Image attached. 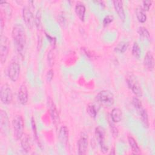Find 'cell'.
Returning <instances> with one entry per match:
<instances>
[{
	"label": "cell",
	"instance_id": "6da1fadb",
	"mask_svg": "<svg viewBox=\"0 0 155 155\" xmlns=\"http://www.w3.org/2000/svg\"><path fill=\"white\" fill-rule=\"evenodd\" d=\"M12 36L16 50L21 58H24L26 50L27 38L24 27L20 24H16L12 28Z\"/></svg>",
	"mask_w": 155,
	"mask_h": 155
},
{
	"label": "cell",
	"instance_id": "7a4b0ae2",
	"mask_svg": "<svg viewBox=\"0 0 155 155\" xmlns=\"http://www.w3.org/2000/svg\"><path fill=\"white\" fill-rule=\"evenodd\" d=\"M12 127L13 130V135L16 139H21L24 134V123L21 115L16 114L12 120Z\"/></svg>",
	"mask_w": 155,
	"mask_h": 155
},
{
	"label": "cell",
	"instance_id": "3957f363",
	"mask_svg": "<svg viewBox=\"0 0 155 155\" xmlns=\"http://www.w3.org/2000/svg\"><path fill=\"white\" fill-rule=\"evenodd\" d=\"M132 103L140 117V120L143 125L145 128H148L149 122L148 114L146 110L143 107L141 101L137 97H134L132 100Z\"/></svg>",
	"mask_w": 155,
	"mask_h": 155
},
{
	"label": "cell",
	"instance_id": "277c9868",
	"mask_svg": "<svg viewBox=\"0 0 155 155\" xmlns=\"http://www.w3.org/2000/svg\"><path fill=\"white\" fill-rule=\"evenodd\" d=\"M97 101L102 105L110 107L112 106L114 102V95L111 91L108 90L101 91L96 96Z\"/></svg>",
	"mask_w": 155,
	"mask_h": 155
},
{
	"label": "cell",
	"instance_id": "5b68a950",
	"mask_svg": "<svg viewBox=\"0 0 155 155\" xmlns=\"http://www.w3.org/2000/svg\"><path fill=\"white\" fill-rule=\"evenodd\" d=\"M126 82L128 87L131 90V91L137 97L142 96L143 93L141 86L137 79L133 74L130 73L127 76Z\"/></svg>",
	"mask_w": 155,
	"mask_h": 155
},
{
	"label": "cell",
	"instance_id": "8992f818",
	"mask_svg": "<svg viewBox=\"0 0 155 155\" xmlns=\"http://www.w3.org/2000/svg\"><path fill=\"white\" fill-rule=\"evenodd\" d=\"M21 65L16 59H13L7 67V76L12 82H16L19 77Z\"/></svg>",
	"mask_w": 155,
	"mask_h": 155
},
{
	"label": "cell",
	"instance_id": "52a82bcc",
	"mask_svg": "<svg viewBox=\"0 0 155 155\" xmlns=\"http://www.w3.org/2000/svg\"><path fill=\"white\" fill-rule=\"evenodd\" d=\"M10 41L6 36L1 35L0 39V61L2 64L5 62L10 50Z\"/></svg>",
	"mask_w": 155,
	"mask_h": 155
},
{
	"label": "cell",
	"instance_id": "ba28073f",
	"mask_svg": "<svg viewBox=\"0 0 155 155\" xmlns=\"http://www.w3.org/2000/svg\"><path fill=\"white\" fill-rule=\"evenodd\" d=\"M0 99L4 104H10L13 100V93L10 87L7 84H4L1 87Z\"/></svg>",
	"mask_w": 155,
	"mask_h": 155
},
{
	"label": "cell",
	"instance_id": "9c48e42d",
	"mask_svg": "<svg viewBox=\"0 0 155 155\" xmlns=\"http://www.w3.org/2000/svg\"><path fill=\"white\" fill-rule=\"evenodd\" d=\"M96 138L100 145L101 151L105 154L108 151V147L105 144V131L104 128L98 126L95 128Z\"/></svg>",
	"mask_w": 155,
	"mask_h": 155
},
{
	"label": "cell",
	"instance_id": "30bf717a",
	"mask_svg": "<svg viewBox=\"0 0 155 155\" xmlns=\"http://www.w3.org/2000/svg\"><path fill=\"white\" fill-rule=\"evenodd\" d=\"M22 18L25 25L28 28H32L35 22L34 15L30 6L25 5L22 9Z\"/></svg>",
	"mask_w": 155,
	"mask_h": 155
},
{
	"label": "cell",
	"instance_id": "8fae6325",
	"mask_svg": "<svg viewBox=\"0 0 155 155\" xmlns=\"http://www.w3.org/2000/svg\"><path fill=\"white\" fill-rule=\"evenodd\" d=\"M47 105L48 107V109L50 111V116L52 119V120L54 124L56 126L59 124V121H60L59 115V113L57 110V108L53 99L50 97H48L47 98Z\"/></svg>",
	"mask_w": 155,
	"mask_h": 155
},
{
	"label": "cell",
	"instance_id": "7c38bea8",
	"mask_svg": "<svg viewBox=\"0 0 155 155\" xmlns=\"http://www.w3.org/2000/svg\"><path fill=\"white\" fill-rule=\"evenodd\" d=\"M88 135L85 132H82L78 141V154L80 155L85 154L88 148Z\"/></svg>",
	"mask_w": 155,
	"mask_h": 155
},
{
	"label": "cell",
	"instance_id": "4fadbf2b",
	"mask_svg": "<svg viewBox=\"0 0 155 155\" xmlns=\"http://www.w3.org/2000/svg\"><path fill=\"white\" fill-rule=\"evenodd\" d=\"M18 97L19 102L22 105H25L27 103L28 99V92L27 86L24 84L20 85L18 90Z\"/></svg>",
	"mask_w": 155,
	"mask_h": 155
},
{
	"label": "cell",
	"instance_id": "5bb4252c",
	"mask_svg": "<svg viewBox=\"0 0 155 155\" xmlns=\"http://www.w3.org/2000/svg\"><path fill=\"white\" fill-rule=\"evenodd\" d=\"M8 117L5 112L3 110L0 111V129L2 134H5L8 128Z\"/></svg>",
	"mask_w": 155,
	"mask_h": 155
},
{
	"label": "cell",
	"instance_id": "9a60e30c",
	"mask_svg": "<svg viewBox=\"0 0 155 155\" xmlns=\"http://www.w3.org/2000/svg\"><path fill=\"white\" fill-rule=\"evenodd\" d=\"M143 64L146 68L149 71H152L153 70L154 61L153 55L151 51H148L147 52L143 59Z\"/></svg>",
	"mask_w": 155,
	"mask_h": 155
},
{
	"label": "cell",
	"instance_id": "2e32d148",
	"mask_svg": "<svg viewBox=\"0 0 155 155\" xmlns=\"http://www.w3.org/2000/svg\"><path fill=\"white\" fill-rule=\"evenodd\" d=\"M113 5L114 7V9L117 13L119 18L120 19L121 21H124L125 19V11L123 7V4L121 1H113Z\"/></svg>",
	"mask_w": 155,
	"mask_h": 155
},
{
	"label": "cell",
	"instance_id": "e0dca14e",
	"mask_svg": "<svg viewBox=\"0 0 155 155\" xmlns=\"http://www.w3.org/2000/svg\"><path fill=\"white\" fill-rule=\"evenodd\" d=\"M0 7L2 15H5V17L10 18L12 13V8L10 4L7 1H0Z\"/></svg>",
	"mask_w": 155,
	"mask_h": 155
},
{
	"label": "cell",
	"instance_id": "ac0fdd59",
	"mask_svg": "<svg viewBox=\"0 0 155 155\" xmlns=\"http://www.w3.org/2000/svg\"><path fill=\"white\" fill-rule=\"evenodd\" d=\"M21 139V145L22 150L25 153H28L29 151H30L31 146L30 136L27 134H24Z\"/></svg>",
	"mask_w": 155,
	"mask_h": 155
},
{
	"label": "cell",
	"instance_id": "d6986e66",
	"mask_svg": "<svg viewBox=\"0 0 155 155\" xmlns=\"http://www.w3.org/2000/svg\"><path fill=\"white\" fill-rule=\"evenodd\" d=\"M58 137L62 144H67L68 140V130L66 126H62L60 128Z\"/></svg>",
	"mask_w": 155,
	"mask_h": 155
},
{
	"label": "cell",
	"instance_id": "ffe728a7",
	"mask_svg": "<svg viewBox=\"0 0 155 155\" xmlns=\"http://www.w3.org/2000/svg\"><path fill=\"white\" fill-rule=\"evenodd\" d=\"M75 13L81 21H84L86 8L85 5L81 2H78L74 8Z\"/></svg>",
	"mask_w": 155,
	"mask_h": 155
},
{
	"label": "cell",
	"instance_id": "44dd1931",
	"mask_svg": "<svg viewBox=\"0 0 155 155\" xmlns=\"http://www.w3.org/2000/svg\"><path fill=\"white\" fill-rule=\"evenodd\" d=\"M122 112L119 108H114L111 113V119L114 123L119 122L122 120Z\"/></svg>",
	"mask_w": 155,
	"mask_h": 155
},
{
	"label": "cell",
	"instance_id": "7402d4cb",
	"mask_svg": "<svg viewBox=\"0 0 155 155\" xmlns=\"http://www.w3.org/2000/svg\"><path fill=\"white\" fill-rule=\"evenodd\" d=\"M128 143L131 148L132 151L134 154H139L140 152V149L134 137H133L131 136H128Z\"/></svg>",
	"mask_w": 155,
	"mask_h": 155
},
{
	"label": "cell",
	"instance_id": "603a6c76",
	"mask_svg": "<svg viewBox=\"0 0 155 155\" xmlns=\"http://www.w3.org/2000/svg\"><path fill=\"white\" fill-rule=\"evenodd\" d=\"M135 13L136 18L139 22L143 23L147 20V16L145 11L141 7H137L135 10Z\"/></svg>",
	"mask_w": 155,
	"mask_h": 155
},
{
	"label": "cell",
	"instance_id": "cb8c5ba5",
	"mask_svg": "<svg viewBox=\"0 0 155 155\" xmlns=\"http://www.w3.org/2000/svg\"><path fill=\"white\" fill-rule=\"evenodd\" d=\"M128 46H129L128 42H125V41L120 42L114 48V51L120 53H124L127 50Z\"/></svg>",
	"mask_w": 155,
	"mask_h": 155
},
{
	"label": "cell",
	"instance_id": "d4e9b609",
	"mask_svg": "<svg viewBox=\"0 0 155 155\" xmlns=\"http://www.w3.org/2000/svg\"><path fill=\"white\" fill-rule=\"evenodd\" d=\"M137 33L140 37L148 40L150 39V34L148 30L144 27H139L137 28Z\"/></svg>",
	"mask_w": 155,
	"mask_h": 155
},
{
	"label": "cell",
	"instance_id": "484cf974",
	"mask_svg": "<svg viewBox=\"0 0 155 155\" xmlns=\"http://www.w3.org/2000/svg\"><path fill=\"white\" fill-rule=\"evenodd\" d=\"M87 111L91 117L95 118L97 116V110L96 108V106L92 104H90L87 105Z\"/></svg>",
	"mask_w": 155,
	"mask_h": 155
},
{
	"label": "cell",
	"instance_id": "4316f807",
	"mask_svg": "<svg viewBox=\"0 0 155 155\" xmlns=\"http://www.w3.org/2000/svg\"><path fill=\"white\" fill-rule=\"evenodd\" d=\"M35 23L37 29L41 31L42 30V22H41V13L40 10H38L36 12L35 18Z\"/></svg>",
	"mask_w": 155,
	"mask_h": 155
},
{
	"label": "cell",
	"instance_id": "83f0119b",
	"mask_svg": "<svg viewBox=\"0 0 155 155\" xmlns=\"http://www.w3.org/2000/svg\"><path fill=\"white\" fill-rule=\"evenodd\" d=\"M132 54L137 59H139L141 54V50L137 42H134L132 47Z\"/></svg>",
	"mask_w": 155,
	"mask_h": 155
},
{
	"label": "cell",
	"instance_id": "f1b7e54d",
	"mask_svg": "<svg viewBox=\"0 0 155 155\" xmlns=\"http://www.w3.org/2000/svg\"><path fill=\"white\" fill-rule=\"evenodd\" d=\"M113 19H114L113 16H112V15H107V16H106L104 18V19H103V21H102L103 25L104 26L108 25V24H110L111 22H113Z\"/></svg>",
	"mask_w": 155,
	"mask_h": 155
},
{
	"label": "cell",
	"instance_id": "f546056e",
	"mask_svg": "<svg viewBox=\"0 0 155 155\" xmlns=\"http://www.w3.org/2000/svg\"><path fill=\"white\" fill-rule=\"evenodd\" d=\"M152 2L150 1H144L142 2V8L145 12L148 11L150 8L151 7Z\"/></svg>",
	"mask_w": 155,
	"mask_h": 155
},
{
	"label": "cell",
	"instance_id": "4dcf8cb0",
	"mask_svg": "<svg viewBox=\"0 0 155 155\" xmlns=\"http://www.w3.org/2000/svg\"><path fill=\"white\" fill-rule=\"evenodd\" d=\"M113 123L110 122V127L111 131L112 132V134H113V136L115 137H117L118 136V130H117V128H116V127L114 125V124Z\"/></svg>",
	"mask_w": 155,
	"mask_h": 155
},
{
	"label": "cell",
	"instance_id": "1f68e13d",
	"mask_svg": "<svg viewBox=\"0 0 155 155\" xmlns=\"http://www.w3.org/2000/svg\"><path fill=\"white\" fill-rule=\"evenodd\" d=\"M53 75H54V72L52 69H50L47 71V73L46 74V79H47V82H50L51 81V80L53 79Z\"/></svg>",
	"mask_w": 155,
	"mask_h": 155
},
{
	"label": "cell",
	"instance_id": "d6a6232c",
	"mask_svg": "<svg viewBox=\"0 0 155 155\" xmlns=\"http://www.w3.org/2000/svg\"><path fill=\"white\" fill-rule=\"evenodd\" d=\"M0 34L1 35H2V32L4 30V16L2 13L1 12V15H0Z\"/></svg>",
	"mask_w": 155,
	"mask_h": 155
},
{
	"label": "cell",
	"instance_id": "836d02e7",
	"mask_svg": "<svg viewBox=\"0 0 155 155\" xmlns=\"http://www.w3.org/2000/svg\"><path fill=\"white\" fill-rule=\"evenodd\" d=\"M31 125H32V128H33V130L34 136H35L36 140H38V136H37V131H36L35 122V120L33 117L31 118Z\"/></svg>",
	"mask_w": 155,
	"mask_h": 155
}]
</instances>
